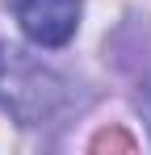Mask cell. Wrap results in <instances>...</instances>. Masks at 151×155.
<instances>
[{"mask_svg": "<svg viewBox=\"0 0 151 155\" xmlns=\"http://www.w3.org/2000/svg\"><path fill=\"white\" fill-rule=\"evenodd\" d=\"M80 8H84V0H8V13L17 17L21 34L50 51L72 42L76 25H80Z\"/></svg>", "mask_w": 151, "mask_h": 155, "instance_id": "1", "label": "cell"}, {"mask_svg": "<svg viewBox=\"0 0 151 155\" xmlns=\"http://www.w3.org/2000/svg\"><path fill=\"white\" fill-rule=\"evenodd\" d=\"M0 71H4V46H0Z\"/></svg>", "mask_w": 151, "mask_h": 155, "instance_id": "3", "label": "cell"}, {"mask_svg": "<svg viewBox=\"0 0 151 155\" xmlns=\"http://www.w3.org/2000/svg\"><path fill=\"white\" fill-rule=\"evenodd\" d=\"M139 105H143V113L151 117V80L143 84V92H139Z\"/></svg>", "mask_w": 151, "mask_h": 155, "instance_id": "2", "label": "cell"}]
</instances>
